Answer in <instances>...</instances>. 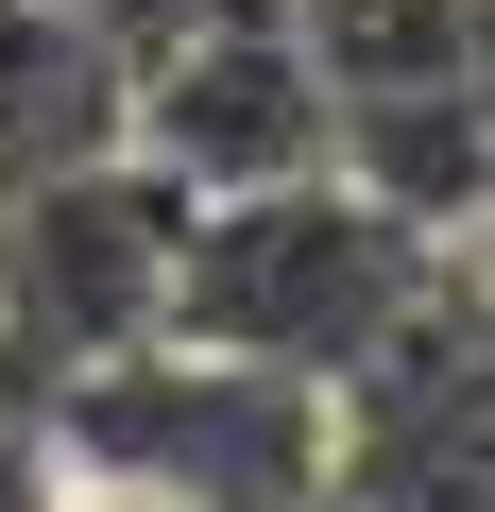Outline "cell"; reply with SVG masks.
Segmentation results:
<instances>
[{"mask_svg":"<svg viewBox=\"0 0 495 512\" xmlns=\"http://www.w3.org/2000/svg\"><path fill=\"white\" fill-rule=\"evenodd\" d=\"M444 256H478V239H427V222H393V205H359L325 154L308 171H274V188H222V205H188V256H171V342H222V359H257V376H291V393H325Z\"/></svg>","mask_w":495,"mask_h":512,"instance_id":"obj_1","label":"cell"},{"mask_svg":"<svg viewBox=\"0 0 495 512\" xmlns=\"http://www.w3.org/2000/svg\"><path fill=\"white\" fill-rule=\"evenodd\" d=\"M35 444L69 478L154 495V512H291V495H325V393L222 359V342H171V325L86 359V376H52Z\"/></svg>","mask_w":495,"mask_h":512,"instance_id":"obj_2","label":"cell"},{"mask_svg":"<svg viewBox=\"0 0 495 512\" xmlns=\"http://www.w3.org/2000/svg\"><path fill=\"white\" fill-rule=\"evenodd\" d=\"M171 256H188V188L154 154H120V137L35 171V188H0V393L35 410L52 376L154 342L171 325Z\"/></svg>","mask_w":495,"mask_h":512,"instance_id":"obj_3","label":"cell"},{"mask_svg":"<svg viewBox=\"0 0 495 512\" xmlns=\"http://www.w3.org/2000/svg\"><path fill=\"white\" fill-rule=\"evenodd\" d=\"M325 495L342 512H495V308H478V256H444L325 376Z\"/></svg>","mask_w":495,"mask_h":512,"instance_id":"obj_4","label":"cell"},{"mask_svg":"<svg viewBox=\"0 0 495 512\" xmlns=\"http://www.w3.org/2000/svg\"><path fill=\"white\" fill-rule=\"evenodd\" d=\"M120 154H154L188 205L274 188V171H308V154H325V69L291 52L274 0H188L171 35H137V52H120Z\"/></svg>","mask_w":495,"mask_h":512,"instance_id":"obj_5","label":"cell"},{"mask_svg":"<svg viewBox=\"0 0 495 512\" xmlns=\"http://www.w3.org/2000/svg\"><path fill=\"white\" fill-rule=\"evenodd\" d=\"M325 171L427 239H478L495 205V69H410V86H342L325 103Z\"/></svg>","mask_w":495,"mask_h":512,"instance_id":"obj_6","label":"cell"},{"mask_svg":"<svg viewBox=\"0 0 495 512\" xmlns=\"http://www.w3.org/2000/svg\"><path fill=\"white\" fill-rule=\"evenodd\" d=\"M103 137H120V52L52 0H0V188H35Z\"/></svg>","mask_w":495,"mask_h":512,"instance_id":"obj_7","label":"cell"},{"mask_svg":"<svg viewBox=\"0 0 495 512\" xmlns=\"http://www.w3.org/2000/svg\"><path fill=\"white\" fill-rule=\"evenodd\" d=\"M274 18L325 69V103L342 86H410V69H478V0H274Z\"/></svg>","mask_w":495,"mask_h":512,"instance_id":"obj_8","label":"cell"},{"mask_svg":"<svg viewBox=\"0 0 495 512\" xmlns=\"http://www.w3.org/2000/svg\"><path fill=\"white\" fill-rule=\"evenodd\" d=\"M0 512H52V444H35L18 393H0Z\"/></svg>","mask_w":495,"mask_h":512,"instance_id":"obj_9","label":"cell"},{"mask_svg":"<svg viewBox=\"0 0 495 512\" xmlns=\"http://www.w3.org/2000/svg\"><path fill=\"white\" fill-rule=\"evenodd\" d=\"M52 18H86L103 52H137V35H171V18H188V0H52Z\"/></svg>","mask_w":495,"mask_h":512,"instance_id":"obj_10","label":"cell"},{"mask_svg":"<svg viewBox=\"0 0 495 512\" xmlns=\"http://www.w3.org/2000/svg\"><path fill=\"white\" fill-rule=\"evenodd\" d=\"M291 512H342V495H291Z\"/></svg>","mask_w":495,"mask_h":512,"instance_id":"obj_11","label":"cell"}]
</instances>
